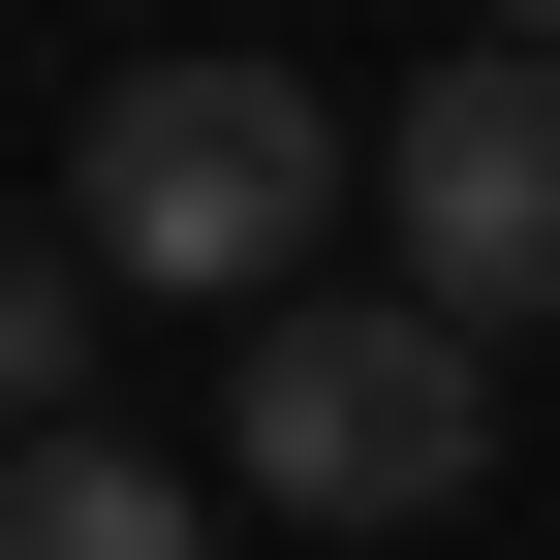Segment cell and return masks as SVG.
I'll return each instance as SVG.
<instances>
[{"instance_id": "cell-1", "label": "cell", "mask_w": 560, "mask_h": 560, "mask_svg": "<svg viewBox=\"0 0 560 560\" xmlns=\"http://www.w3.org/2000/svg\"><path fill=\"white\" fill-rule=\"evenodd\" d=\"M374 187V125H312L280 62H125L94 125H62V219L94 280H187V312H280V249Z\"/></svg>"}, {"instance_id": "cell-2", "label": "cell", "mask_w": 560, "mask_h": 560, "mask_svg": "<svg viewBox=\"0 0 560 560\" xmlns=\"http://www.w3.org/2000/svg\"><path fill=\"white\" fill-rule=\"evenodd\" d=\"M467 467H499V342L467 312H249V499L280 529H436Z\"/></svg>"}, {"instance_id": "cell-3", "label": "cell", "mask_w": 560, "mask_h": 560, "mask_svg": "<svg viewBox=\"0 0 560 560\" xmlns=\"http://www.w3.org/2000/svg\"><path fill=\"white\" fill-rule=\"evenodd\" d=\"M374 219H405V312L529 342V312H560V62H499V32H467L436 94L374 125Z\"/></svg>"}, {"instance_id": "cell-4", "label": "cell", "mask_w": 560, "mask_h": 560, "mask_svg": "<svg viewBox=\"0 0 560 560\" xmlns=\"http://www.w3.org/2000/svg\"><path fill=\"white\" fill-rule=\"evenodd\" d=\"M0 560H219V467H156V436H94V405H62V436L0 467Z\"/></svg>"}, {"instance_id": "cell-5", "label": "cell", "mask_w": 560, "mask_h": 560, "mask_svg": "<svg viewBox=\"0 0 560 560\" xmlns=\"http://www.w3.org/2000/svg\"><path fill=\"white\" fill-rule=\"evenodd\" d=\"M94 312H125V280H94V219H0V467L62 436V374H94Z\"/></svg>"}, {"instance_id": "cell-6", "label": "cell", "mask_w": 560, "mask_h": 560, "mask_svg": "<svg viewBox=\"0 0 560 560\" xmlns=\"http://www.w3.org/2000/svg\"><path fill=\"white\" fill-rule=\"evenodd\" d=\"M467 32H499V62H560V0H467Z\"/></svg>"}]
</instances>
